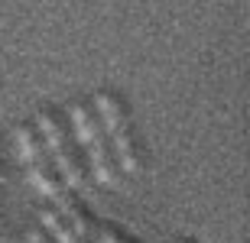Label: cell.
Returning a JSON list of instances; mask_svg holds the SVG:
<instances>
[{
  "label": "cell",
  "mask_w": 250,
  "mask_h": 243,
  "mask_svg": "<svg viewBox=\"0 0 250 243\" xmlns=\"http://www.w3.org/2000/svg\"><path fill=\"white\" fill-rule=\"evenodd\" d=\"M88 101H91V107H94V113H98V120H101V127H104L107 136H111L114 130L127 127V123H133L130 120V111H127V101H124L117 91L101 88V91H94Z\"/></svg>",
  "instance_id": "cell-4"
},
{
  "label": "cell",
  "mask_w": 250,
  "mask_h": 243,
  "mask_svg": "<svg viewBox=\"0 0 250 243\" xmlns=\"http://www.w3.org/2000/svg\"><path fill=\"white\" fill-rule=\"evenodd\" d=\"M26 240L29 243H59L56 237L46 230V227H29V230H26Z\"/></svg>",
  "instance_id": "cell-11"
},
{
  "label": "cell",
  "mask_w": 250,
  "mask_h": 243,
  "mask_svg": "<svg viewBox=\"0 0 250 243\" xmlns=\"http://www.w3.org/2000/svg\"><path fill=\"white\" fill-rule=\"evenodd\" d=\"M17 146H20V156H23L26 166H33V162H39V159L49 156V146H46V140H42L39 127L29 123V120L17 127Z\"/></svg>",
  "instance_id": "cell-8"
},
{
  "label": "cell",
  "mask_w": 250,
  "mask_h": 243,
  "mask_svg": "<svg viewBox=\"0 0 250 243\" xmlns=\"http://www.w3.org/2000/svg\"><path fill=\"white\" fill-rule=\"evenodd\" d=\"M39 221H42V227H46V230H49L52 237H56L59 243H88V240H82V237H78V234L72 230L68 217H65L56 205L42 207V211H39Z\"/></svg>",
  "instance_id": "cell-9"
},
{
  "label": "cell",
  "mask_w": 250,
  "mask_h": 243,
  "mask_svg": "<svg viewBox=\"0 0 250 243\" xmlns=\"http://www.w3.org/2000/svg\"><path fill=\"white\" fill-rule=\"evenodd\" d=\"M49 156H52V162L59 166V172L65 175L68 188H84L88 182H94L91 178V166H88V156H84V146L78 140H68L65 146L52 150Z\"/></svg>",
  "instance_id": "cell-1"
},
{
  "label": "cell",
  "mask_w": 250,
  "mask_h": 243,
  "mask_svg": "<svg viewBox=\"0 0 250 243\" xmlns=\"http://www.w3.org/2000/svg\"><path fill=\"white\" fill-rule=\"evenodd\" d=\"M3 175H7V162L0 159V182H3Z\"/></svg>",
  "instance_id": "cell-12"
},
{
  "label": "cell",
  "mask_w": 250,
  "mask_h": 243,
  "mask_svg": "<svg viewBox=\"0 0 250 243\" xmlns=\"http://www.w3.org/2000/svg\"><path fill=\"white\" fill-rule=\"evenodd\" d=\"M29 182H33L42 195H49V198L62 195L65 188H68L65 175L59 172L56 162H52V156H46V159H39V162H33V166H29Z\"/></svg>",
  "instance_id": "cell-7"
},
{
  "label": "cell",
  "mask_w": 250,
  "mask_h": 243,
  "mask_svg": "<svg viewBox=\"0 0 250 243\" xmlns=\"http://www.w3.org/2000/svg\"><path fill=\"white\" fill-rule=\"evenodd\" d=\"M107 140H111V146H114V156L121 162L124 175H140V172L146 168V152H143V143H140L137 133H133V123L114 130Z\"/></svg>",
  "instance_id": "cell-2"
},
{
  "label": "cell",
  "mask_w": 250,
  "mask_h": 243,
  "mask_svg": "<svg viewBox=\"0 0 250 243\" xmlns=\"http://www.w3.org/2000/svg\"><path fill=\"white\" fill-rule=\"evenodd\" d=\"M10 243H29V240H26V234H23V237H17V240H10Z\"/></svg>",
  "instance_id": "cell-13"
},
{
  "label": "cell",
  "mask_w": 250,
  "mask_h": 243,
  "mask_svg": "<svg viewBox=\"0 0 250 243\" xmlns=\"http://www.w3.org/2000/svg\"><path fill=\"white\" fill-rule=\"evenodd\" d=\"M68 123H72V133H75V140L82 143V146H91V143H98V140H104L107 133H104V127H101V120H98V113H94V107H91V101H72L68 104Z\"/></svg>",
  "instance_id": "cell-5"
},
{
  "label": "cell",
  "mask_w": 250,
  "mask_h": 243,
  "mask_svg": "<svg viewBox=\"0 0 250 243\" xmlns=\"http://www.w3.org/2000/svg\"><path fill=\"white\" fill-rule=\"evenodd\" d=\"M176 243H195V240H186V237H182V240H176Z\"/></svg>",
  "instance_id": "cell-14"
},
{
  "label": "cell",
  "mask_w": 250,
  "mask_h": 243,
  "mask_svg": "<svg viewBox=\"0 0 250 243\" xmlns=\"http://www.w3.org/2000/svg\"><path fill=\"white\" fill-rule=\"evenodd\" d=\"M98 243H140L137 237H130L124 227L117 224H98V234H94Z\"/></svg>",
  "instance_id": "cell-10"
},
{
  "label": "cell",
  "mask_w": 250,
  "mask_h": 243,
  "mask_svg": "<svg viewBox=\"0 0 250 243\" xmlns=\"http://www.w3.org/2000/svg\"><path fill=\"white\" fill-rule=\"evenodd\" d=\"M39 127V133H42V140H46L49 152L59 150V146H65L68 140H75L72 133V123H68V113L59 111V107H39L36 111V120H33Z\"/></svg>",
  "instance_id": "cell-6"
},
{
  "label": "cell",
  "mask_w": 250,
  "mask_h": 243,
  "mask_svg": "<svg viewBox=\"0 0 250 243\" xmlns=\"http://www.w3.org/2000/svg\"><path fill=\"white\" fill-rule=\"evenodd\" d=\"M88 243H98V240H88Z\"/></svg>",
  "instance_id": "cell-15"
},
{
  "label": "cell",
  "mask_w": 250,
  "mask_h": 243,
  "mask_svg": "<svg viewBox=\"0 0 250 243\" xmlns=\"http://www.w3.org/2000/svg\"><path fill=\"white\" fill-rule=\"evenodd\" d=\"M84 156H88V166H91V178L94 182H101V185H121V162H117V156H114V146L111 140L104 136V140L91 143V146H84Z\"/></svg>",
  "instance_id": "cell-3"
}]
</instances>
